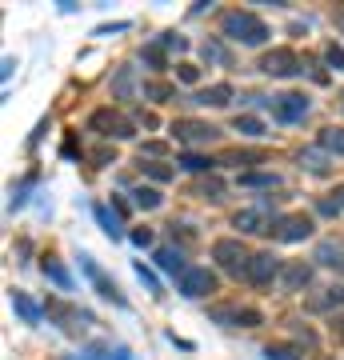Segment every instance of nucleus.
Instances as JSON below:
<instances>
[{"label":"nucleus","mask_w":344,"mask_h":360,"mask_svg":"<svg viewBox=\"0 0 344 360\" xmlns=\"http://www.w3.org/2000/svg\"><path fill=\"white\" fill-rule=\"evenodd\" d=\"M296 160H300V168L317 172V176H320V172H329V165H332V156L324 153L320 144H317V148H300V153H296Z\"/></svg>","instance_id":"f3484780"},{"label":"nucleus","mask_w":344,"mask_h":360,"mask_svg":"<svg viewBox=\"0 0 344 360\" xmlns=\"http://www.w3.org/2000/svg\"><path fill=\"white\" fill-rule=\"evenodd\" d=\"M89 129L101 132L104 141H132V136H136V124H132L128 116L113 112V108H96V112L89 116Z\"/></svg>","instance_id":"7ed1b4c3"},{"label":"nucleus","mask_w":344,"mask_h":360,"mask_svg":"<svg viewBox=\"0 0 344 360\" xmlns=\"http://www.w3.org/2000/svg\"><path fill=\"white\" fill-rule=\"evenodd\" d=\"M13 309L20 312V321H25V324H40V316H44L37 300H32L28 292H20V288H13Z\"/></svg>","instance_id":"6ab92c4d"},{"label":"nucleus","mask_w":344,"mask_h":360,"mask_svg":"<svg viewBox=\"0 0 344 360\" xmlns=\"http://www.w3.org/2000/svg\"><path fill=\"white\" fill-rule=\"evenodd\" d=\"M308 236H312V220L305 212H293V217L276 220V240H284V245H296V240H308Z\"/></svg>","instance_id":"f8f14e48"},{"label":"nucleus","mask_w":344,"mask_h":360,"mask_svg":"<svg viewBox=\"0 0 344 360\" xmlns=\"http://www.w3.org/2000/svg\"><path fill=\"white\" fill-rule=\"evenodd\" d=\"M144 156H165V144L160 141H148V144H141V160Z\"/></svg>","instance_id":"ea45409f"},{"label":"nucleus","mask_w":344,"mask_h":360,"mask_svg":"<svg viewBox=\"0 0 344 360\" xmlns=\"http://www.w3.org/2000/svg\"><path fill=\"white\" fill-rule=\"evenodd\" d=\"M196 196H204V200H220V196H224V184H220L217 176H212V180H200Z\"/></svg>","instance_id":"2f4dec72"},{"label":"nucleus","mask_w":344,"mask_h":360,"mask_svg":"<svg viewBox=\"0 0 344 360\" xmlns=\"http://www.w3.org/2000/svg\"><path fill=\"white\" fill-rule=\"evenodd\" d=\"M92 217H96V224H101L113 240H120V236H125V224H120V217H116V212H108V205H92Z\"/></svg>","instance_id":"aec40b11"},{"label":"nucleus","mask_w":344,"mask_h":360,"mask_svg":"<svg viewBox=\"0 0 344 360\" xmlns=\"http://www.w3.org/2000/svg\"><path fill=\"white\" fill-rule=\"evenodd\" d=\"M172 96H177V89H172V84H160V80H148V84H144V101L165 104V101H172Z\"/></svg>","instance_id":"bb28decb"},{"label":"nucleus","mask_w":344,"mask_h":360,"mask_svg":"<svg viewBox=\"0 0 344 360\" xmlns=\"http://www.w3.org/2000/svg\"><path fill=\"white\" fill-rule=\"evenodd\" d=\"M317 144L324 148L329 156H344V129H320V136H317Z\"/></svg>","instance_id":"5701e85b"},{"label":"nucleus","mask_w":344,"mask_h":360,"mask_svg":"<svg viewBox=\"0 0 344 360\" xmlns=\"http://www.w3.org/2000/svg\"><path fill=\"white\" fill-rule=\"evenodd\" d=\"M317 212H320V217H336V212H340V205H336V200H320Z\"/></svg>","instance_id":"37998d69"},{"label":"nucleus","mask_w":344,"mask_h":360,"mask_svg":"<svg viewBox=\"0 0 344 360\" xmlns=\"http://www.w3.org/2000/svg\"><path fill=\"white\" fill-rule=\"evenodd\" d=\"M132 245L148 248V245H153V232H148V229H136V232H132Z\"/></svg>","instance_id":"79ce46f5"},{"label":"nucleus","mask_w":344,"mask_h":360,"mask_svg":"<svg viewBox=\"0 0 344 360\" xmlns=\"http://www.w3.org/2000/svg\"><path fill=\"white\" fill-rule=\"evenodd\" d=\"M324 60H329V68H336V72H344V49L332 40L329 49H324Z\"/></svg>","instance_id":"c9c22d12"},{"label":"nucleus","mask_w":344,"mask_h":360,"mask_svg":"<svg viewBox=\"0 0 344 360\" xmlns=\"http://www.w3.org/2000/svg\"><path fill=\"white\" fill-rule=\"evenodd\" d=\"M141 56H144V60H148V65L156 68V72H165V68H168V60H165V49H160V44H148V49H144Z\"/></svg>","instance_id":"72a5a7b5"},{"label":"nucleus","mask_w":344,"mask_h":360,"mask_svg":"<svg viewBox=\"0 0 344 360\" xmlns=\"http://www.w3.org/2000/svg\"><path fill=\"white\" fill-rule=\"evenodd\" d=\"M265 360H300V352L288 345H268L265 348Z\"/></svg>","instance_id":"473e14b6"},{"label":"nucleus","mask_w":344,"mask_h":360,"mask_svg":"<svg viewBox=\"0 0 344 360\" xmlns=\"http://www.w3.org/2000/svg\"><path fill=\"white\" fill-rule=\"evenodd\" d=\"M281 272H284V264H281V257H276V252H256V257L248 260L244 281L256 284V288H268L272 281H281Z\"/></svg>","instance_id":"423d86ee"},{"label":"nucleus","mask_w":344,"mask_h":360,"mask_svg":"<svg viewBox=\"0 0 344 360\" xmlns=\"http://www.w3.org/2000/svg\"><path fill=\"white\" fill-rule=\"evenodd\" d=\"M44 132H49V116H44V120H40V124H37V132L28 136V148H37V144L44 141Z\"/></svg>","instance_id":"a19ab883"},{"label":"nucleus","mask_w":344,"mask_h":360,"mask_svg":"<svg viewBox=\"0 0 344 360\" xmlns=\"http://www.w3.org/2000/svg\"><path fill=\"white\" fill-rule=\"evenodd\" d=\"M208 321L224 324V328H256V324H265V312L244 309V304H212L208 309Z\"/></svg>","instance_id":"20e7f679"},{"label":"nucleus","mask_w":344,"mask_h":360,"mask_svg":"<svg viewBox=\"0 0 344 360\" xmlns=\"http://www.w3.org/2000/svg\"><path fill=\"white\" fill-rule=\"evenodd\" d=\"M200 56L208 60V65H220V68H232V52L224 49V40H217V37H208L200 44Z\"/></svg>","instance_id":"a211bd4d"},{"label":"nucleus","mask_w":344,"mask_h":360,"mask_svg":"<svg viewBox=\"0 0 344 360\" xmlns=\"http://www.w3.org/2000/svg\"><path fill=\"white\" fill-rule=\"evenodd\" d=\"M308 312H332V309H344V284H332V288H320L305 300Z\"/></svg>","instance_id":"4468645a"},{"label":"nucleus","mask_w":344,"mask_h":360,"mask_svg":"<svg viewBox=\"0 0 344 360\" xmlns=\"http://www.w3.org/2000/svg\"><path fill=\"white\" fill-rule=\"evenodd\" d=\"M37 184V172H28L20 184H13V200H8V208H25V200H28V188Z\"/></svg>","instance_id":"c756f323"},{"label":"nucleus","mask_w":344,"mask_h":360,"mask_svg":"<svg viewBox=\"0 0 344 360\" xmlns=\"http://www.w3.org/2000/svg\"><path fill=\"white\" fill-rule=\"evenodd\" d=\"M180 168H184V172H212V160L200 156V153H184L180 156Z\"/></svg>","instance_id":"c85d7f7f"},{"label":"nucleus","mask_w":344,"mask_h":360,"mask_svg":"<svg viewBox=\"0 0 344 360\" xmlns=\"http://www.w3.org/2000/svg\"><path fill=\"white\" fill-rule=\"evenodd\" d=\"M232 129L241 132V136H265V124H260L256 116H236V120H232Z\"/></svg>","instance_id":"7c9ffc66"},{"label":"nucleus","mask_w":344,"mask_h":360,"mask_svg":"<svg viewBox=\"0 0 344 360\" xmlns=\"http://www.w3.org/2000/svg\"><path fill=\"white\" fill-rule=\"evenodd\" d=\"M180 292L189 296V300H200V296L217 292V276L208 269H189L184 276H180Z\"/></svg>","instance_id":"9b49d317"},{"label":"nucleus","mask_w":344,"mask_h":360,"mask_svg":"<svg viewBox=\"0 0 344 360\" xmlns=\"http://www.w3.org/2000/svg\"><path fill=\"white\" fill-rule=\"evenodd\" d=\"M156 264H160V269L165 272H172V276H184V252H180V248H156Z\"/></svg>","instance_id":"412c9836"},{"label":"nucleus","mask_w":344,"mask_h":360,"mask_svg":"<svg viewBox=\"0 0 344 360\" xmlns=\"http://www.w3.org/2000/svg\"><path fill=\"white\" fill-rule=\"evenodd\" d=\"M232 96H236V89H232V84H208V89H200L196 96H192V104H212V108H229Z\"/></svg>","instance_id":"2eb2a0df"},{"label":"nucleus","mask_w":344,"mask_h":360,"mask_svg":"<svg viewBox=\"0 0 344 360\" xmlns=\"http://www.w3.org/2000/svg\"><path fill=\"white\" fill-rule=\"evenodd\" d=\"M308 96H300V92H281L276 101H272V116L281 120V124H300L308 116Z\"/></svg>","instance_id":"1a4fd4ad"},{"label":"nucleus","mask_w":344,"mask_h":360,"mask_svg":"<svg viewBox=\"0 0 344 360\" xmlns=\"http://www.w3.org/2000/svg\"><path fill=\"white\" fill-rule=\"evenodd\" d=\"M260 160H265V153H229L224 156V165H260Z\"/></svg>","instance_id":"f704fd0d"},{"label":"nucleus","mask_w":344,"mask_h":360,"mask_svg":"<svg viewBox=\"0 0 344 360\" xmlns=\"http://www.w3.org/2000/svg\"><path fill=\"white\" fill-rule=\"evenodd\" d=\"M156 44H160V49H177V52H184V49H189V40H184V37H177V32H165V37L156 40Z\"/></svg>","instance_id":"e433bc0d"},{"label":"nucleus","mask_w":344,"mask_h":360,"mask_svg":"<svg viewBox=\"0 0 344 360\" xmlns=\"http://www.w3.org/2000/svg\"><path fill=\"white\" fill-rule=\"evenodd\" d=\"M332 196H336V205L344 208V184H336V193H332Z\"/></svg>","instance_id":"c03bdc74"},{"label":"nucleus","mask_w":344,"mask_h":360,"mask_svg":"<svg viewBox=\"0 0 344 360\" xmlns=\"http://www.w3.org/2000/svg\"><path fill=\"white\" fill-rule=\"evenodd\" d=\"M136 276H141V284H148V288H153L156 296H160V284H156V276L148 269H144V264H136Z\"/></svg>","instance_id":"58836bf2"},{"label":"nucleus","mask_w":344,"mask_h":360,"mask_svg":"<svg viewBox=\"0 0 344 360\" xmlns=\"http://www.w3.org/2000/svg\"><path fill=\"white\" fill-rule=\"evenodd\" d=\"M220 28H224V37L236 40V44H248V49H260L268 40V25L260 20L256 13H224V20H220Z\"/></svg>","instance_id":"f257e3e1"},{"label":"nucleus","mask_w":344,"mask_h":360,"mask_svg":"<svg viewBox=\"0 0 344 360\" xmlns=\"http://www.w3.org/2000/svg\"><path fill=\"white\" fill-rule=\"evenodd\" d=\"M236 184H244V188H276L281 176H276V172H248V176H241Z\"/></svg>","instance_id":"b1692460"},{"label":"nucleus","mask_w":344,"mask_h":360,"mask_svg":"<svg viewBox=\"0 0 344 360\" xmlns=\"http://www.w3.org/2000/svg\"><path fill=\"white\" fill-rule=\"evenodd\" d=\"M177 77L184 80V84H196V80H200V68H196V65H180Z\"/></svg>","instance_id":"4c0bfd02"},{"label":"nucleus","mask_w":344,"mask_h":360,"mask_svg":"<svg viewBox=\"0 0 344 360\" xmlns=\"http://www.w3.org/2000/svg\"><path fill=\"white\" fill-rule=\"evenodd\" d=\"M40 269H44V276H49L60 292H68V288H72V276H68V269H64L56 257H44V264H40Z\"/></svg>","instance_id":"4be33fe9"},{"label":"nucleus","mask_w":344,"mask_h":360,"mask_svg":"<svg viewBox=\"0 0 344 360\" xmlns=\"http://www.w3.org/2000/svg\"><path fill=\"white\" fill-rule=\"evenodd\" d=\"M212 260H217L224 272H232V276H244V272H248V260H253V252L244 248L241 236H220L217 245H212Z\"/></svg>","instance_id":"f03ea898"},{"label":"nucleus","mask_w":344,"mask_h":360,"mask_svg":"<svg viewBox=\"0 0 344 360\" xmlns=\"http://www.w3.org/2000/svg\"><path fill=\"white\" fill-rule=\"evenodd\" d=\"M113 92L116 96H120V101H128V96H132V92H136V80H132V68H120V72H116V80H113Z\"/></svg>","instance_id":"393cba45"},{"label":"nucleus","mask_w":344,"mask_h":360,"mask_svg":"<svg viewBox=\"0 0 344 360\" xmlns=\"http://www.w3.org/2000/svg\"><path fill=\"white\" fill-rule=\"evenodd\" d=\"M308 284H312V264H305V260L284 264V272H281V288L284 292H300V288H308Z\"/></svg>","instance_id":"ddd939ff"},{"label":"nucleus","mask_w":344,"mask_h":360,"mask_svg":"<svg viewBox=\"0 0 344 360\" xmlns=\"http://www.w3.org/2000/svg\"><path fill=\"white\" fill-rule=\"evenodd\" d=\"M132 200H136V208H148V212L165 205V196L156 193V188H144V184H141V188H132Z\"/></svg>","instance_id":"a878e982"},{"label":"nucleus","mask_w":344,"mask_h":360,"mask_svg":"<svg viewBox=\"0 0 344 360\" xmlns=\"http://www.w3.org/2000/svg\"><path fill=\"white\" fill-rule=\"evenodd\" d=\"M256 68H260L265 77H293V72H305V60H300L293 49H272V52L260 56Z\"/></svg>","instance_id":"0eeeda50"},{"label":"nucleus","mask_w":344,"mask_h":360,"mask_svg":"<svg viewBox=\"0 0 344 360\" xmlns=\"http://www.w3.org/2000/svg\"><path fill=\"white\" fill-rule=\"evenodd\" d=\"M312 260H317V264H324V269L344 272V248L336 245V240H320L317 252H312Z\"/></svg>","instance_id":"dca6fc26"},{"label":"nucleus","mask_w":344,"mask_h":360,"mask_svg":"<svg viewBox=\"0 0 344 360\" xmlns=\"http://www.w3.org/2000/svg\"><path fill=\"white\" fill-rule=\"evenodd\" d=\"M168 132H172L180 144H208V141H220V129H217V124H204V120H177V124H172Z\"/></svg>","instance_id":"9d476101"},{"label":"nucleus","mask_w":344,"mask_h":360,"mask_svg":"<svg viewBox=\"0 0 344 360\" xmlns=\"http://www.w3.org/2000/svg\"><path fill=\"white\" fill-rule=\"evenodd\" d=\"M113 360H132V356H128L125 348H116V352H113Z\"/></svg>","instance_id":"a18cd8bd"},{"label":"nucleus","mask_w":344,"mask_h":360,"mask_svg":"<svg viewBox=\"0 0 344 360\" xmlns=\"http://www.w3.org/2000/svg\"><path fill=\"white\" fill-rule=\"evenodd\" d=\"M141 172L148 180H156V184H168V180H172V168L168 165H156V160H141Z\"/></svg>","instance_id":"cd10ccee"},{"label":"nucleus","mask_w":344,"mask_h":360,"mask_svg":"<svg viewBox=\"0 0 344 360\" xmlns=\"http://www.w3.org/2000/svg\"><path fill=\"white\" fill-rule=\"evenodd\" d=\"M232 229L248 232V236H265V232H272V205L260 200V205H253V208H241V212L232 217Z\"/></svg>","instance_id":"39448f33"},{"label":"nucleus","mask_w":344,"mask_h":360,"mask_svg":"<svg viewBox=\"0 0 344 360\" xmlns=\"http://www.w3.org/2000/svg\"><path fill=\"white\" fill-rule=\"evenodd\" d=\"M80 272L89 276V281H92V288H96V292H101L104 300H113L116 309H128V300L120 296V288H116V284L108 281V276H104V272H101V264H96V260H92L89 252H80Z\"/></svg>","instance_id":"6e6552de"}]
</instances>
